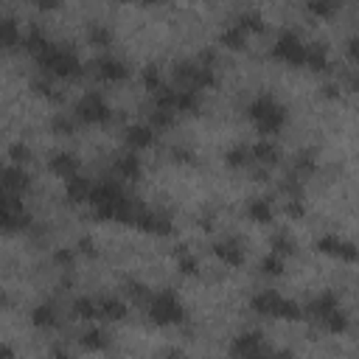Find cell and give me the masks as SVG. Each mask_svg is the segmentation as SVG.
<instances>
[{"label":"cell","mask_w":359,"mask_h":359,"mask_svg":"<svg viewBox=\"0 0 359 359\" xmlns=\"http://www.w3.org/2000/svg\"><path fill=\"white\" fill-rule=\"evenodd\" d=\"M213 253L219 256V261H225L228 267H241L244 264V247L236 239H225L213 247Z\"/></svg>","instance_id":"cell-13"},{"label":"cell","mask_w":359,"mask_h":359,"mask_svg":"<svg viewBox=\"0 0 359 359\" xmlns=\"http://www.w3.org/2000/svg\"><path fill=\"white\" fill-rule=\"evenodd\" d=\"M135 228H140L143 233H155V236H166L171 233V222L163 217V213H155V210H146V208H138L135 213Z\"/></svg>","instance_id":"cell-8"},{"label":"cell","mask_w":359,"mask_h":359,"mask_svg":"<svg viewBox=\"0 0 359 359\" xmlns=\"http://www.w3.org/2000/svg\"><path fill=\"white\" fill-rule=\"evenodd\" d=\"M127 143H129V149H135V152L149 149L155 143V127H143V124L129 127L127 129Z\"/></svg>","instance_id":"cell-15"},{"label":"cell","mask_w":359,"mask_h":359,"mask_svg":"<svg viewBox=\"0 0 359 359\" xmlns=\"http://www.w3.org/2000/svg\"><path fill=\"white\" fill-rule=\"evenodd\" d=\"M51 129H54L56 135H74L76 124H74V118H67V116H56V118L51 121Z\"/></svg>","instance_id":"cell-33"},{"label":"cell","mask_w":359,"mask_h":359,"mask_svg":"<svg viewBox=\"0 0 359 359\" xmlns=\"http://www.w3.org/2000/svg\"><path fill=\"white\" fill-rule=\"evenodd\" d=\"M34 59H37V65L45 70V74H51L56 79H79L85 74L79 56L74 51H67V48L54 45V43H48Z\"/></svg>","instance_id":"cell-1"},{"label":"cell","mask_w":359,"mask_h":359,"mask_svg":"<svg viewBox=\"0 0 359 359\" xmlns=\"http://www.w3.org/2000/svg\"><path fill=\"white\" fill-rule=\"evenodd\" d=\"M87 37H90V43L98 45V48H107V45H110V40H113V37H110V31L101 28V25H90Z\"/></svg>","instance_id":"cell-32"},{"label":"cell","mask_w":359,"mask_h":359,"mask_svg":"<svg viewBox=\"0 0 359 359\" xmlns=\"http://www.w3.org/2000/svg\"><path fill=\"white\" fill-rule=\"evenodd\" d=\"M98 306H101V317L104 320H124L127 317V306L118 298H101Z\"/></svg>","instance_id":"cell-22"},{"label":"cell","mask_w":359,"mask_h":359,"mask_svg":"<svg viewBox=\"0 0 359 359\" xmlns=\"http://www.w3.org/2000/svg\"><path fill=\"white\" fill-rule=\"evenodd\" d=\"M118 3H135V0H118ZM138 3H160V0H138Z\"/></svg>","instance_id":"cell-37"},{"label":"cell","mask_w":359,"mask_h":359,"mask_svg":"<svg viewBox=\"0 0 359 359\" xmlns=\"http://www.w3.org/2000/svg\"><path fill=\"white\" fill-rule=\"evenodd\" d=\"M317 250L331 259H340V261H359V247H353L351 241L337 239V236H323L317 241Z\"/></svg>","instance_id":"cell-7"},{"label":"cell","mask_w":359,"mask_h":359,"mask_svg":"<svg viewBox=\"0 0 359 359\" xmlns=\"http://www.w3.org/2000/svg\"><path fill=\"white\" fill-rule=\"evenodd\" d=\"M241 31H261L264 28V20H261V14H256V12H247V14H241L239 17V23H236Z\"/></svg>","instance_id":"cell-30"},{"label":"cell","mask_w":359,"mask_h":359,"mask_svg":"<svg viewBox=\"0 0 359 359\" xmlns=\"http://www.w3.org/2000/svg\"><path fill=\"white\" fill-rule=\"evenodd\" d=\"M113 168H116V177H121V180H138L140 177V157H138V152L132 149L127 155H118Z\"/></svg>","instance_id":"cell-14"},{"label":"cell","mask_w":359,"mask_h":359,"mask_svg":"<svg viewBox=\"0 0 359 359\" xmlns=\"http://www.w3.org/2000/svg\"><path fill=\"white\" fill-rule=\"evenodd\" d=\"M76 118L85 121V124L101 127V124H110V121H113V110L107 107V101H104L98 93H87V96H82V101L76 104Z\"/></svg>","instance_id":"cell-6"},{"label":"cell","mask_w":359,"mask_h":359,"mask_svg":"<svg viewBox=\"0 0 359 359\" xmlns=\"http://www.w3.org/2000/svg\"><path fill=\"white\" fill-rule=\"evenodd\" d=\"M28 186H31V180H28V174L17 163L3 168V191L6 194H20L23 197L28 191Z\"/></svg>","instance_id":"cell-11"},{"label":"cell","mask_w":359,"mask_h":359,"mask_svg":"<svg viewBox=\"0 0 359 359\" xmlns=\"http://www.w3.org/2000/svg\"><path fill=\"white\" fill-rule=\"evenodd\" d=\"M340 9V0H309V12L314 17H334Z\"/></svg>","instance_id":"cell-25"},{"label":"cell","mask_w":359,"mask_h":359,"mask_svg":"<svg viewBox=\"0 0 359 359\" xmlns=\"http://www.w3.org/2000/svg\"><path fill=\"white\" fill-rule=\"evenodd\" d=\"M348 56H351L356 65H359V37H353V40L348 43Z\"/></svg>","instance_id":"cell-35"},{"label":"cell","mask_w":359,"mask_h":359,"mask_svg":"<svg viewBox=\"0 0 359 359\" xmlns=\"http://www.w3.org/2000/svg\"><path fill=\"white\" fill-rule=\"evenodd\" d=\"M225 163H228L230 168H244V166L253 163V149H247V146H236V149H230V152H228Z\"/></svg>","instance_id":"cell-24"},{"label":"cell","mask_w":359,"mask_h":359,"mask_svg":"<svg viewBox=\"0 0 359 359\" xmlns=\"http://www.w3.org/2000/svg\"><path fill=\"white\" fill-rule=\"evenodd\" d=\"M65 183H67V199H70V202H76V205L90 202V191H93V183H90V180H85L82 174H76V177L65 180Z\"/></svg>","instance_id":"cell-16"},{"label":"cell","mask_w":359,"mask_h":359,"mask_svg":"<svg viewBox=\"0 0 359 359\" xmlns=\"http://www.w3.org/2000/svg\"><path fill=\"white\" fill-rule=\"evenodd\" d=\"M93 70H96V76L104 79V82H124V79L129 76V67H127L121 59H116V56H101V59H96Z\"/></svg>","instance_id":"cell-9"},{"label":"cell","mask_w":359,"mask_h":359,"mask_svg":"<svg viewBox=\"0 0 359 359\" xmlns=\"http://www.w3.org/2000/svg\"><path fill=\"white\" fill-rule=\"evenodd\" d=\"M353 87H356V93H359V79H356V82H353Z\"/></svg>","instance_id":"cell-38"},{"label":"cell","mask_w":359,"mask_h":359,"mask_svg":"<svg viewBox=\"0 0 359 359\" xmlns=\"http://www.w3.org/2000/svg\"><path fill=\"white\" fill-rule=\"evenodd\" d=\"M247 219L256 222V225H270V219H272V205H270V199H250V205H247Z\"/></svg>","instance_id":"cell-18"},{"label":"cell","mask_w":359,"mask_h":359,"mask_svg":"<svg viewBox=\"0 0 359 359\" xmlns=\"http://www.w3.org/2000/svg\"><path fill=\"white\" fill-rule=\"evenodd\" d=\"M272 59L290 65V67H301L309 59V45L298 37V34L286 31V34H281V37L275 40V45H272Z\"/></svg>","instance_id":"cell-4"},{"label":"cell","mask_w":359,"mask_h":359,"mask_svg":"<svg viewBox=\"0 0 359 359\" xmlns=\"http://www.w3.org/2000/svg\"><path fill=\"white\" fill-rule=\"evenodd\" d=\"M70 312H74V317H79V320H98V317H101V306H98V301H93V298H79V301H74Z\"/></svg>","instance_id":"cell-21"},{"label":"cell","mask_w":359,"mask_h":359,"mask_svg":"<svg viewBox=\"0 0 359 359\" xmlns=\"http://www.w3.org/2000/svg\"><path fill=\"white\" fill-rule=\"evenodd\" d=\"M250 309H253L256 314H264V317H275V320H301L303 312L298 303L286 301L283 295L272 292V290H264L259 295L250 298Z\"/></svg>","instance_id":"cell-3"},{"label":"cell","mask_w":359,"mask_h":359,"mask_svg":"<svg viewBox=\"0 0 359 359\" xmlns=\"http://www.w3.org/2000/svg\"><path fill=\"white\" fill-rule=\"evenodd\" d=\"M31 323L37 329H56L59 326V314H56V309L51 303H40L37 309L31 312Z\"/></svg>","instance_id":"cell-17"},{"label":"cell","mask_w":359,"mask_h":359,"mask_svg":"<svg viewBox=\"0 0 359 359\" xmlns=\"http://www.w3.org/2000/svg\"><path fill=\"white\" fill-rule=\"evenodd\" d=\"M3 45H6V48L23 45V34L17 31V23H14V20H3Z\"/></svg>","instance_id":"cell-28"},{"label":"cell","mask_w":359,"mask_h":359,"mask_svg":"<svg viewBox=\"0 0 359 359\" xmlns=\"http://www.w3.org/2000/svg\"><path fill=\"white\" fill-rule=\"evenodd\" d=\"M82 345L90 348V351H104V348H107V340H104V334H101L98 329H90V331L82 334Z\"/></svg>","instance_id":"cell-29"},{"label":"cell","mask_w":359,"mask_h":359,"mask_svg":"<svg viewBox=\"0 0 359 359\" xmlns=\"http://www.w3.org/2000/svg\"><path fill=\"white\" fill-rule=\"evenodd\" d=\"M317 326H320L323 331H329V334H345V331H348V317L342 314V309H334V312H329L323 320H317Z\"/></svg>","instance_id":"cell-19"},{"label":"cell","mask_w":359,"mask_h":359,"mask_svg":"<svg viewBox=\"0 0 359 359\" xmlns=\"http://www.w3.org/2000/svg\"><path fill=\"white\" fill-rule=\"evenodd\" d=\"M37 6H40V9H45V12H54V9H59V6H62V0H37Z\"/></svg>","instance_id":"cell-36"},{"label":"cell","mask_w":359,"mask_h":359,"mask_svg":"<svg viewBox=\"0 0 359 359\" xmlns=\"http://www.w3.org/2000/svg\"><path fill=\"white\" fill-rule=\"evenodd\" d=\"M247 116H250V121L256 124V129L261 135H278L283 129V124H286V110L272 96L256 98L253 104L247 107Z\"/></svg>","instance_id":"cell-2"},{"label":"cell","mask_w":359,"mask_h":359,"mask_svg":"<svg viewBox=\"0 0 359 359\" xmlns=\"http://www.w3.org/2000/svg\"><path fill=\"white\" fill-rule=\"evenodd\" d=\"M230 351L236 356H264V353H270V348L261 342V334H241V337H236Z\"/></svg>","instance_id":"cell-12"},{"label":"cell","mask_w":359,"mask_h":359,"mask_svg":"<svg viewBox=\"0 0 359 359\" xmlns=\"http://www.w3.org/2000/svg\"><path fill=\"white\" fill-rule=\"evenodd\" d=\"M9 157H12V163L23 166V163H28V160H31V152H28V146L17 143V146H12V149H9Z\"/></svg>","instance_id":"cell-34"},{"label":"cell","mask_w":359,"mask_h":359,"mask_svg":"<svg viewBox=\"0 0 359 359\" xmlns=\"http://www.w3.org/2000/svg\"><path fill=\"white\" fill-rule=\"evenodd\" d=\"M149 317L157 326H174L183 320V303L177 301L174 292H157L149 298Z\"/></svg>","instance_id":"cell-5"},{"label":"cell","mask_w":359,"mask_h":359,"mask_svg":"<svg viewBox=\"0 0 359 359\" xmlns=\"http://www.w3.org/2000/svg\"><path fill=\"white\" fill-rule=\"evenodd\" d=\"M48 168L56 174V177H62V180H70V177H76L79 174V157L76 155H70V152H56L51 160H48Z\"/></svg>","instance_id":"cell-10"},{"label":"cell","mask_w":359,"mask_h":359,"mask_svg":"<svg viewBox=\"0 0 359 359\" xmlns=\"http://www.w3.org/2000/svg\"><path fill=\"white\" fill-rule=\"evenodd\" d=\"M261 272L264 275H281L283 272V256H278V253L270 250V256L261 261Z\"/></svg>","instance_id":"cell-31"},{"label":"cell","mask_w":359,"mask_h":359,"mask_svg":"<svg viewBox=\"0 0 359 359\" xmlns=\"http://www.w3.org/2000/svg\"><path fill=\"white\" fill-rule=\"evenodd\" d=\"M222 45L230 51H241L247 45V31H241L239 25H230L222 31Z\"/></svg>","instance_id":"cell-23"},{"label":"cell","mask_w":359,"mask_h":359,"mask_svg":"<svg viewBox=\"0 0 359 359\" xmlns=\"http://www.w3.org/2000/svg\"><path fill=\"white\" fill-rule=\"evenodd\" d=\"M253 149V160L256 163H261L264 168H270V166H275L278 163V146L275 143H270V140H261V143H256V146H250Z\"/></svg>","instance_id":"cell-20"},{"label":"cell","mask_w":359,"mask_h":359,"mask_svg":"<svg viewBox=\"0 0 359 359\" xmlns=\"http://www.w3.org/2000/svg\"><path fill=\"white\" fill-rule=\"evenodd\" d=\"M272 253H278V256H292L295 253V241L286 236V233H278V236H272Z\"/></svg>","instance_id":"cell-27"},{"label":"cell","mask_w":359,"mask_h":359,"mask_svg":"<svg viewBox=\"0 0 359 359\" xmlns=\"http://www.w3.org/2000/svg\"><path fill=\"white\" fill-rule=\"evenodd\" d=\"M306 65H309L312 70H329V54H326V48H323V45H309V59H306Z\"/></svg>","instance_id":"cell-26"}]
</instances>
